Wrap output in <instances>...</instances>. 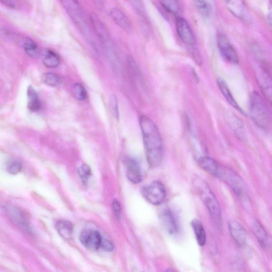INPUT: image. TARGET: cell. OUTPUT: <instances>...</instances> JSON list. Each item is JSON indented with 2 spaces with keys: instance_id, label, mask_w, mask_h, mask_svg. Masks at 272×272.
I'll list each match as a JSON object with an SVG mask.
<instances>
[{
  "instance_id": "836d02e7",
  "label": "cell",
  "mask_w": 272,
  "mask_h": 272,
  "mask_svg": "<svg viewBox=\"0 0 272 272\" xmlns=\"http://www.w3.org/2000/svg\"><path fill=\"white\" fill-rule=\"evenodd\" d=\"M101 247L107 252L112 251L114 249V245L113 243L107 239H102Z\"/></svg>"
},
{
  "instance_id": "e0dca14e",
  "label": "cell",
  "mask_w": 272,
  "mask_h": 272,
  "mask_svg": "<svg viewBox=\"0 0 272 272\" xmlns=\"http://www.w3.org/2000/svg\"><path fill=\"white\" fill-rule=\"evenodd\" d=\"M110 15L111 18L123 29L127 31L132 29V25L131 21L120 9L118 8L112 9Z\"/></svg>"
},
{
  "instance_id": "ba28073f",
  "label": "cell",
  "mask_w": 272,
  "mask_h": 272,
  "mask_svg": "<svg viewBox=\"0 0 272 272\" xmlns=\"http://www.w3.org/2000/svg\"><path fill=\"white\" fill-rule=\"evenodd\" d=\"M90 21L96 34L98 35L102 43L106 47L109 56L115 58V53L113 50V42H112L108 31L103 24L102 22L100 20L98 16L95 14H91Z\"/></svg>"
},
{
  "instance_id": "30bf717a",
  "label": "cell",
  "mask_w": 272,
  "mask_h": 272,
  "mask_svg": "<svg viewBox=\"0 0 272 272\" xmlns=\"http://www.w3.org/2000/svg\"><path fill=\"white\" fill-rule=\"evenodd\" d=\"M102 238L96 230H84L80 235V241L88 250L96 251L101 247Z\"/></svg>"
},
{
  "instance_id": "4316f807",
  "label": "cell",
  "mask_w": 272,
  "mask_h": 272,
  "mask_svg": "<svg viewBox=\"0 0 272 272\" xmlns=\"http://www.w3.org/2000/svg\"><path fill=\"white\" fill-rule=\"evenodd\" d=\"M78 173L83 184L87 185L92 176V171L89 166L86 164L82 165L79 168Z\"/></svg>"
},
{
  "instance_id": "603a6c76",
  "label": "cell",
  "mask_w": 272,
  "mask_h": 272,
  "mask_svg": "<svg viewBox=\"0 0 272 272\" xmlns=\"http://www.w3.org/2000/svg\"><path fill=\"white\" fill-rule=\"evenodd\" d=\"M60 57L53 51L47 50L43 55V62L47 68H57L60 65Z\"/></svg>"
},
{
  "instance_id": "5b68a950",
  "label": "cell",
  "mask_w": 272,
  "mask_h": 272,
  "mask_svg": "<svg viewBox=\"0 0 272 272\" xmlns=\"http://www.w3.org/2000/svg\"><path fill=\"white\" fill-rule=\"evenodd\" d=\"M217 178L225 182L240 196L245 195V185L242 178L232 170L221 166Z\"/></svg>"
},
{
  "instance_id": "9a60e30c",
  "label": "cell",
  "mask_w": 272,
  "mask_h": 272,
  "mask_svg": "<svg viewBox=\"0 0 272 272\" xmlns=\"http://www.w3.org/2000/svg\"><path fill=\"white\" fill-rule=\"evenodd\" d=\"M126 175L127 178L134 184H138L141 181V173L140 167L135 159L126 158L125 161Z\"/></svg>"
},
{
  "instance_id": "4dcf8cb0",
  "label": "cell",
  "mask_w": 272,
  "mask_h": 272,
  "mask_svg": "<svg viewBox=\"0 0 272 272\" xmlns=\"http://www.w3.org/2000/svg\"><path fill=\"white\" fill-rule=\"evenodd\" d=\"M22 170V165L17 160H14V161L10 162L7 167L8 173L12 175L19 174L21 172Z\"/></svg>"
},
{
  "instance_id": "44dd1931",
  "label": "cell",
  "mask_w": 272,
  "mask_h": 272,
  "mask_svg": "<svg viewBox=\"0 0 272 272\" xmlns=\"http://www.w3.org/2000/svg\"><path fill=\"white\" fill-rule=\"evenodd\" d=\"M191 226L194 230L198 244L201 247L204 246L206 243V234L203 224L200 220L194 219L191 222Z\"/></svg>"
},
{
  "instance_id": "4fadbf2b",
  "label": "cell",
  "mask_w": 272,
  "mask_h": 272,
  "mask_svg": "<svg viewBox=\"0 0 272 272\" xmlns=\"http://www.w3.org/2000/svg\"><path fill=\"white\" fill-rule=\"evenodd\" d=\"M229 229L231 237L238 246H244L247 241V233L241 224L234 220L230 221L229 222Z\"/></svg>"
},
{
  "instance_id": "277c9868",
  "label": "cell",
  "mask_w": 272,
  "mask_h": 272,
  "mask_svg": "<svg viewBox=\"0 0 272 272\" xmlns=\"http://www.w3.org/2000/svg\"><path fill=\"white\" fill-rule=\"evenodd\" d=\"M61 3L82 34L96 47L91 28L85 12L82 6L77 2L73 1V0H65Z\"/></svg>"
},
{
  "instance_id": "7c38bea8",
  "label": "cell",
  "mask_w": 272,
  "mask_h": 272,
  "mask_svg": "<svg viewBox=\"0 0 272 272\" xmlns=\"http://www.w3.org/2000/svg\"><path fill=\"white\" fill-rule=\"evenodd\" d=\"M160 219L162 225L170 235H175L179 232V227L177 220L171 210L169 208H166L160 215Z\"/></svg>"
},
{
  "instance_id": "d4e9b609",
  "label": "cell",
  "mask_w": 272,
  "mask_h": 272,
  "mask_svg": "<svg viewBox=\"0 0 272 272\" xmlns=\"http://www.w3.org/2000/svg\"><path fill=\"white\" fill-rule=\"evenodd\" d=\"M194 3L204 19H208L210 17L212 12V7L210 2L206 1H195Z\"/></svg>"
},
{
  "instance_id": "f1b7e54d",
  "label": "cell",
  "mask_w": 272,
  "mask_h": 272,
  "mask_svg": "<svg viewBox=\"0 0 272 272\" xmlns=\"http://www.w3.org/2000/svg\"><path fill=\"white\" fill-rule=\"evenodd\" d=\"M43 82L47 85L56 87L61 82L60 77L54 73H46L43 76Z\"/></svg>"
},
{
  "instance_id": "1f68e13d",
  "label": "cell",
  "mask_w": 272,
  "mask_h": 272,
  "mask_svg": "<svg viewBox=\"0 0 272 272\" xmlns=\"http://www.w3.org/2000/svg\"><path fill=\"white\" fill-rule=\"evenodd\" d=\"M232 265V272H246L245 265L241 259L234 260Z\"/></svg>"
},
{
  "instance_id": "8d00e7d4",
  "label": "cell",
  "mask_w": 272,
  "mask_h": 272,
  "mask_svg": "<svg viewBox=\"0 0 272 272\" xmlns=\"http://www.w3.org/2000/svg\"><path fill=\"white\" fill-rule=\"evenodd\" d=\"M166 272H175V271L172 269L169 268L167 270Z\"/></svg>"
},
{
  "instance_id": "83f0119b",
  "label": "cell",
  "mask_w": 272,
  "mask_h": 272,
  "mask_svg": "<svg viewBox=\"0 0 272 272\" xmlns=\"http://www.w3.org/2000/svg\"><path fill=\"white\" fill-rule=\"evenodd\" d=\"M72 90L75 98L78 100L84 101L87 98L86 90L81 84H75L72 86Z\"/></svg>"
},
{
  "instance_id": "ffe728a7",
  "label": "cell",
  "mask_w": 272,
  "mask_h": 272,
  "mask_svg": "<svg viewBox=\"0 0 272 272\" xmlns=\"http://www.w3.org/2000/svg\"><path fill=\"white\" fill-rule=\"evenodd\" d=\"M252 231L260 246L263 248L268 246V237L260 222L255 221L252 226Z\"/></svg>"
},
{
  "instance_id": "52a82bcc",
  "label": "cell",
  "mask_w": 272,
  "mask_h": 272,
  "mask_svg": "<svg viewBox=\"0 0 272 272\" xmlns=\"http://www.w3.org/2000/svg\"><path fill=\"white\" fill-rule=\"evenodd\" d=\"M5 209L8 218L15 226L26 233H32L30 223L20 208L13 205L7 204Z\"/></svg>"
},
{
  "instance_id": "cb8c5ba5",
  "label": "cell",
  "mask_w": 272,
  "mask_h": 272,
  "mask_svg": "<svg viewBox=\"0 0 272 272\" xmlns=\"http://www.w3.org/2000/svg\"><path fill=\"white\" fill-rule=\"evenodd\" d=\"M23 47L26 53L30 57L36 58L39 55L36 43L30 38H26L22 43Z\"/></svg>"
},
{
  "instance_id": "484cf974",
  "label": "cell",
  "mask_w": 272,
  "mask_h": 272,
  "mask_svg": "<svg viewBox=\"0 0 272 272\" xmlns=\"http://www.w3.org/2000/svg\"><path fill=\"white\" fill-rule=\"evenodd\" d=\"M160 3L167 11L172 14H177L180 11V4L176 0H166V1L161 2Z\"/></svg>"
},
{
  "instance_id": "f546056e",
  "label": "cell",
  "mask_w": 272,
  "mask_h": 272,
  "mask_svg": "<svg viewBox=\"0 0 272 272\" xmlns=\"http://www.w3.org/2000/svg\"><path fill=\"white\" fill-rule=\"evenodd\" d=\"M109 108L111 113L116 119L119 117L118 101L117 96L112 94L109 100Z\"/></svg>"
},
{
  "instance_id": "e575fe53",
  "label": "cell",
  "mask_w": 272,
  "mask_h": 272,
  "mask_svg": "<svg viewBox=\"0 0 272 272\" xmlns=\"http://www.w3.org/2000/svg\"><path fill=\"white\" fill-rule=\"evenodd\" d=\"M113 208L114 213L118 218L120 217L121 208L119 202L117 200H115L113 203Z\"/></svg>"
},
{
  "instance_id": "7402d4cb",
  "label": "cell",
  "mask_w": 272,
  "mask_h": 272,
  "mask_svg": "<svg viewBox=\"0 0 272 272\" xmlns=\"http://www.w3.org/2000/svg\"><path fill=\"white\" fill-rule=\"evenodd\" d=\"M56 228L62 238L66 240L70 239L72 235V223L66 220H60L56 225Z\"/></svg>"
},
{
  "instance_id": "8fae6325",
  "label": "cell",
  "mask_w": 272,
  "mask_h": 272,
  "mask_svg": "<svg viewBox=\"0 0 272 272\" xmlns=\"http://www.w3.org/2000/svg\"><path fill=\"white\" fill-rule=\"evenodd\" d=\"M176 28L179 37L185 43L189 45L195 44L196 40L193 32L186 20L182 17L177 18L176 20Z\"/></svg>"
},
{
  "instance_id": "9c48e42d",
  "label": "cell",
  "mask_w": 272,
  "mask_h": 272,
  "mask_svg": "<svg viewBox=\"0 0 272 272\" xmlns=\"http://www.w3.org/2000/svg\"><path fill=\"white\" fill-rule=\"evenodd\" d=\"M217 44L222 56L227 61L237 64L239 62L238 55L229 39L224 34L217 36Z\"/></svg>"
},
{
  "instance_id": "8992f818",
  "label": "cell",
  "mask_w": 272,
  "mask_h": 272,
  "mask_svg": "<svg viewBox=\"0 0 272 272\" xmlns=\"http://www.w3.org/2000/svg\"><path fill=\"white\" fill-rule=\"evenodd\" d=\"M142 194L143 196L151 204L154 205H159L165 200L166 188L161 182L154 181L142 188Z\"/></svg>"
},
{
  "instance_id": "3957f363",
  "label": "cell",
  "mask_w": 272,
  "mask_h": 272,
  "mask_svg": "<svg viewBox=\"0 0 272 272\" xmlns=\"http://www.w3.org/2000/svg\"><path fill=\"white\" fill-rule=\"evenodd\" d=\"M249 114L256 124L263 130L269 129L271 123L270 111L261 96L256 91L250 96Z\"/></svg>"
},
{
  "instance_id": "d6a6232c",
  "label": "cell",
  "mask_w": 272,
  "mask_h": 272,
  "mask_svg": "<svg viewBox=\"0 0 272 272\" xmlns=\"http://www.w3.org/2000/svg\"><path fill=\"white\" fill-rule=\"evenodd\" d=\"M128 63L132 71L137 77H140V70L134 58L131 56L127 58Z\"/></svg>"
},
{
  "instance_id": "5bb4252c",
  "label": "cell",
  "mask_w": 272,
  "mask_h": 272,
  "mask_svg": "<svg viewBox=\"0 0 272 272\" xmlns=\"http://www.w3.org/2000/svg\"><path fill=\"white\" fill-rule=\"evenodd\" d=\"M226 3L229 11L235 17L246 22H250V14L246 6L243 2L228 1Z\"/></svg>"
},
{
  "instance_id": "d590c367",
  "label": "cell",
  "mask_w": 272,
  "mask_h": 272,
  "mask_svg": "<svg viewBox=\"0 0 272 272\" xmlns=\"http://www.w3.org/2000/svg\"><path fill=\"white\" fill-rule=\"evenodd\" d=\"M2 3L11 8H15L16 4L13 1H2Z\"/></svg>"
},
{
  "instance_id": "7a4b0ae2",
  "label": "cell",
  "mask_w": 272,
  "mask_h": 272,
  "mask_svg": "<svg viewBox=\"0 0 272 272\" xmlns=\"http://www.w3.org/2000/svg\"><path fill=\"white\" fill-rule=\"evenodd\" d=\"M193 186L209 211L215 226L220 227L222 222L221 207L210 186L200 178H196L193 180Z\"/></svg>"
},
{
  "instance_id": "6da1fadb",
  "label": "cell",
  "mask_w": 272,
  "mask_h": 272,
  "mask_svg": "<svg viewBox=\"0 0 272 272\" xmlns=\"http://www.w3.org/2000/svg\"><path fill=\"white\" fill-rule=\"evenodd\" d=\"M140 124L148 163L151 167H157L161 165L164 157L161 135L154 122L147 116L140 117Z\"/></svg>"
},
{
  "instance_id": "d6986e66",
  "label": "cell",
  "mask_w": 272,
  "mask_h": 272,
  "mask_svg": "<svg viewBox=\"0 0 272 272\" xmlns=\"http://www.w3.org/2000/svg\"><path fill=\"white\" fill-rule=\"evenodd\" d=\"M28 108L31 112H38L42 107V103L37 91L32 86L27 89Z\"/></svg>"
},
{
  "instance_id": "ac0fdd59",
  "label": "cell",
  "mask_w": 272,
  "mask_h": 272,
  "mask_svg": "<svg viewBox=\"0 0 272 272\" xmlns=\"http://www.w3.org/2000/svg\"><path fill=\"white\" fill-rule=\"evenodd\" d=\"M217 83L219 88L222 93L223 97H225L228 103L235 109L238 111L240 113L245 115V113L243 110L239 106L234 99L226 82L222 78H218Z\"/></svg>"
},
{
  "instance_id": "2e32d148",
  "label": "cell",
  "mask_w": 272,
  "mask_h": 272,
  "mask_svg": "<svg viewBox=\"0 0 272 272\" xmlns=\"http://www.w3.org/2000/svg\"><path fill=\"white\" fill-rule=\"evenodd\" d=\"M200 167L215 177H217L221 165L215 159L208 156H202L198 160Z\"/></svg>"
}]
</instances>
